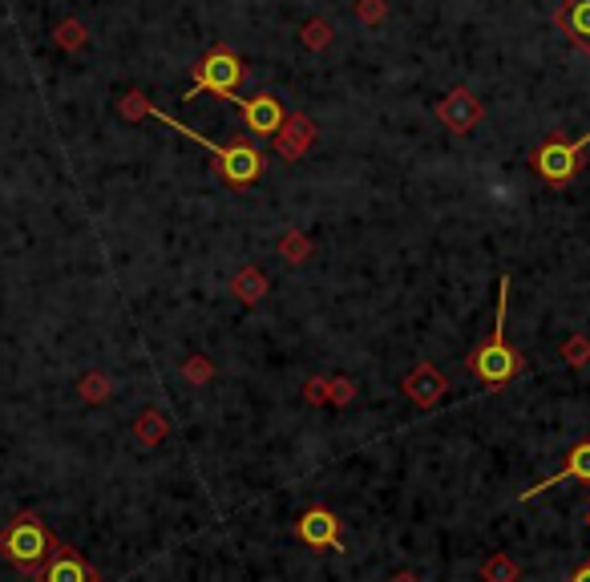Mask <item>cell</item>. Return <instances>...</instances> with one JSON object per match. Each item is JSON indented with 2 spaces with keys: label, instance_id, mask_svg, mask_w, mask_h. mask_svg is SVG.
<instances>
[{
  "label": "cell",
  "instance_id": "4fadbf2b",
  "mask_svg": "<svg viewBox=\"0 0 590 582\" xmlns=\"http://www.w3.org/2000/svg\"><path fill=\"white\" fill-rule=\"evenodd\" d=\"M562 481H590V441L574 445V449L566 453V465H562V469H558L554 477H546V481L530 485V490L522 494V502H530V498H538V494L554 490V485H562Z\"/></svg>",
  "mask_w": 590,
  "mask_h": 582
},
{
  "label": "cell",
  "instance_id": "5bb4252c",
  "mask_svg": "<svg viewBox=\"0 0 590 582\" xmlns=\"http://www.w3.org/2000/svg\"><path fill=\"white\" fill-rule=\"evenodd\" d=\"M231 291H235V300L239 304H259L267 291H271V279H267V271L263 267H255V263H247V267H239L235 271V279H231Z\"/></svg>",
  "mask_w": 590,
  "mask_h": 582
},
{
  "label": "cell",
  "instance_id": "3957f363",
  "mask_svg": "<svg viewBox=\"0 0 590 582\" xmlns=\"http://www.w3.org/2000/svg\"><path fill=\"white\" fill-rule=\"evenodd\" d=\"M239 85H243V61L235 57V49L215 45L211 53L199 57V65H194V85H190L186 97L203 93V89H211V93H219V97H231Z\"/></svg>",
  "mask_w": 590,
  "mask_h": 582
},
{
  "label": "cell",
  "instance_id": "83f0119b",
  "mask_svg": "<svg viewBox=\"0 0 590 582\" xmlns=\"http://www.w3.org/2000/svg\"><path fill=\"white\" fill-rule=\"evenodd\" d=\"M570 582H590V562H586V566H578V570L570 574Z\"/></svg>",
  "mask_w": 590,
  "mask_h": 582
},
{
  "label": "cell",
  "instance_id": "7c38bea8",
  "mask_svg": "<svg viewBox=\"0 0 590 582\" xmlns=\"http://www.w3.org/2000/svg\"><path fill=\"white\" fill-rule=\"evenodd\" d=\"M554 25L566 33L570 45H578L582 53H590V0H562Z\"/></svg>",
  "mask_w": 590,
  "mask_h": 582
},
{
  "label": "cell",
  "instance_id": "e0dca14e",
  "mask_svg": "<svg viewBox=\"0 0 590 582\" xmlns=\"http://www.w3.org/2000/svg\"><path fill=\"white\" fill-rule=\"evenodd\" d=\"M77 397H81L85 405H106V401L114 397V380H110L106 372H85V376L77 380Z\"/></svg>",
  "mask_w": 590,
  "mask_h": 582
},
{
  "label": "cell",
  "instance_id": "d4e9b609",
  "mask_svg": "<svg viewBox=\"0 0 590 582\" xmlns=\"http://www.w3.org/2000/svg\"><path fill=\"white\" fill-rule=\"evenodd\" d=\"M352 401H356V380L352 376H332V405L348 409Z\"/></svg>",
  "mask_w": 590,
  "mask_h": 582
},
{
  "label": "cell",
  "instance_id": "6da1fadb",
  "mask_svg": "<svg viewBox=\"0 0 590 582\" xmlns=\"http://www.w3.org/2000/svg\"><path fill=\"white\" fill-rule=\"evenodd\" d=\"M506 308H510V279L502 275L498 283V316H494V332L489 340L469 356V368L477 372V380H485L489 388H502L522 372V356L514 352V344L506 340Z\"/></svg>",
  "mask_w": 590,
  "mask_h": 582
},
{
  "label": "cell",
  "instance_id": "8fae6325",
  "mask_svg": "<svg viewBox=\"0 0 590 582\" xmlns=\"http://www.w3.org/2000/svg\"><path fill=\"white\" fill-rule=\"evenodd\" d=\"M37 582H102V574H97L93 566H85L77 550L57 546V550L49 554V562H45V570H41Z\"/></svg>",
  "mask_w": 590,
  "mask_h": 582
},
{
  "label": "cell",
  "instance_id": "30bf717a",
  "mask_svg": "<svg viewBox=\"0 0 590 582\" xmlns=\"http://www.w3.org/2000/svg\"><path fill=\"white\" fill-rule=\"evenodd\" d=\"M316 146V122L308 114H287V126L275 134V154L283 162H300Z\"/></svg>",
  "mask_w": 590,
  "mask_h": 582
},
{
  "label": "cell",
  "instance_id": "ffe728a7",
  "mask_svg": "<svg viewBox=\"0 0 590 582\" xmlns=\"http://www.w3.org/2000/svg\"><path fill=\"white\" fill-rule=\"evenodd\" d=\"M182 376H186V384H194V388L211 384V380H215V364H211V356H203V352L186 356V360H182Z\"/></svg>",
  "mask_w": 590,
  "mask_h": 582
},
{
  "label": "cell",
  "instance_id": "cb8c5ba5",
  "mask_svg": "<svg viewBox=\"0 0 590 582\" xmlns=\"http://www.w3.org/2000/svg\"><path fill=\"white\" fill-rule=\"evenodd\" d=\"M304 401L308 405H332V380H324V376H308L304 380Z\"/></svg>",
  "mask_w": 590,
  "mask_h": 582
},
{
  "label": "cell",
  "instance_id": "2e32d148",
  "mask_svg": "<svg viewBox=\"0 0 590 582\" xmlns=\"http://www.w3.org/2000/svg\"><path fill=\"white\" fill-rule=\"evenodd\" d=\"M522 578V562L506 550H494L481 562V582H518Z\"/></svg>",
  "mask_w": 590,
  "mask_h": 582
},
{
  "label": "cell",
  "instance_id": "7a4b0ae2",
  "mask_svg": "<svg viewBox=\"0 0 590 582\" xmlns=\"http://www.w3.org/2000/svg\"><path fill=\"white\" fill-rule=\"evenodd\" d=\"M0 554H5L13 566H21V570H29V574L41 578V570H45V562L53 554V538L41 526L37 514H17L13 526L0 534Z\"/></svg>",
  "mask_w": 590,
  "mask_h": 582
},
{
  "label": "cell",
  "instance_id": "4316f807",
  "mask_svg": "<svg viewBox=\"0 0 590 582\" xmlns=\"http://www.w3.org/2000/svg\"><path fill=\"white\" fill-rule=\"evenodd\" d=\"M388 582H421V574H413V570H397V574H392Z\"/></svg>",
  "mask_w": 590,
  "mask_h": 582
},
{
  "label": "cell",
  "instance_id": "52a82bcc",
  "mask_svg": "<svg viewBox=\"0 0 590 582\" xmlns=\"http://www.w3.org/2000/svg\"><path fill=\"white\" fill-rule=\"evenodd\" d=\"M405 397L417 405V409H437L441 401H445V393H449V380H445V372L437 368V364H417L409 376H405Z\"/></svg>",
  "mask_w": 590,
  "mask_h": 582
},
{
  "label": "cell",
  "instance_id": "277c9868",
  "mask_svg": "<svg viewBox=\"0 0 590 582\" xmlns=\"http://www.w3.org/2000/svg\"><path fill=\"white\" fill-rule=\"evenodd\" d=\"M586 146H590V134H582V138H550V142H542L534 150V170L550 186H566L578 174V162H582Z\"/></svg>",
  "mask_w": 590,
  "mask_h": 582
},
{
  "label": "cell",
  "instance_id": "ba28073f",
  "mask_svg": "<svg viewBox=\"0 0 590 582\" xmlns=\"http://www.w3.org/2000/svg\"><path fill=\"white\" fill-rule=\"evenodd\" d=\"M295 534H300V542L304 546H312V550H344V542H340V518L332 514V510H308L300 522H295Z\"/></svg>",
  "mask_w": 590,
  "mask_h": 582
},
{
  "label": "cell",
  "instance_id": "ac0fdd59",
  "mask_svg": "<svg viewBox=\"0 0 590 582\" xmlns=\"http://www.w3.org/2000/svg\"><path fill=\"white\" fill-rule=\"evenodd\" d=\"M275 247H279V255H283L291 267H300V263L312 259V239H308L304 231H283Z\"/></svg>",
  "mask_w": 590,
  "mask_h": 582
},
{
  "label": "cell",
  "instance_id": "8992f818",
  "mask_svg": "<svg viewBox=\"0 0 590 582\" xmlns=\"http://www.w3.org/2000/svg\"><path fill=\"white\" fill-rule=\"evenodd\" d=\"M481 118H485V110H481V102L473 97V89H465V85L449 89L441 102H437V122L445 130H453V134H469Z\"/></svg>",
  "mask_w": 590,
  "mask_h": 582
},
{
  "label": "cell",
  "instance_id": "d6986e66",
  "mask_svg": "<svg viewBox=\"0 0 590 582\" xmlns=\"http://www.w3.org/2000/svg\"><path fill=\"white\" fill-rule=\"evenodd\" d=\"M332 37H336V29H332V21H324V17H316V21H308V25L300 29L304 49H312V53H324V49L332 45Z\"/></svg>",
  "mask_w": 590,
  "mask_h": 582
},
{
  "label": "cell",
  "instance_id": "9a60e30c",
  "mask_svg": "<svg viewBox=\"0 0 590 582\" xmlns=\"http://www.w3.org/2000/svg\"><path fill=\"white\" fill-rule=\"evenodd\" d=\"M170 437V421L162 409H142L138 421H134V441L146 445V449H158L162 441Z\"/></svg>",
  "mask_w": 590,
  "mask_h": 582
},
{
  "label": "cell",
  "instance_id": "484cf974",
  "mask_svg": "<svg viewBox=\"0 0 590 582\" xmlns=\"http://www.w3.org/2000/svg\"><path fill=\"white\" fill-rule=\"evenodd\" d=\"M122 114L126 118H142V114H150V106L142 102V93H130V97H122Z\"/></svg>",
  "mask_w": 590,
  "mask_h": 582
},
{
  "label": "cell",
  "instance_id": "9c48e42d",
  "mask_svg": "<svg viewBox=\"0 0 590 582\" xmlns=\"http://www.w3.org/2000/svg\"><path fill=\"white\" fill-rule=\"evenodd\" d=\"M243 122H247V130H251L255 138H275V134L287 126V114H283V106H279V97L255 93V97H247V102H243Z\"/></svg>",
  "mask_w": 590,
  "mask_h": 582
},
{
  "label": "cell",
  "instance_id": "44dd1931",
  "mask_svg": "<svg viewBox=\"0 0 590 582\" xmlns=\"http://www.w3.org/2000/svg\"><path fill=\"white\" fill-rule=\"evenodd\" d=\"M53 41L61 45V49H69V53H77V49H85L89 45V33L81 29V21H73V17H65L57 29H53Z\"/></svg>",
  "mask_w": 590,
  "mask_h": 582
},
{
  "label": "cell",
  "instance_id": "5b68a950",
  "mask_svg": "<svg viewBox=\"0 0 590 582\" xmlns=\"http://www.w3.org/2000/svg\"><path fill=\"white\" fill-rule=\"evenodd\" d=\"M211 146V142H207ZM215 150V170L231 182V186H251L263 174V154L251 142H231V146H211Z\"/></svg>",
  "mask_w": 590,
  "mask_h": 582
},
{
  "label": "cell",
  "instance_id": "603a6c76",
  "mask_svg": "<svg viewBox=\"0 0 590 582\" xmlns=\"http://www.w3.org/2000/svg\"><path fill=\"white\" fill-rule=\"evenodd\" d=\"M388 17V0H356V21H364L368 29H380Z\"/></svg>",
  "mask_w": 590,
  "mask_h": 582
},
{
  "label": "cell",
  "instance_id": "7402d4cb",
  "mask_svg": "<svg viewBox=\"0 0 590 582\" xmlns=\"http://www.w3.org/2000/svg\"><path fill=\"white\" fill-rule=\"evenodd\" d=\"M562 360L570 364V368H582L586 360H590V336H566V344H562Z\"/></svg>",
  "mask_w": 590,
  "mask_h": 582
}]
</instances>
